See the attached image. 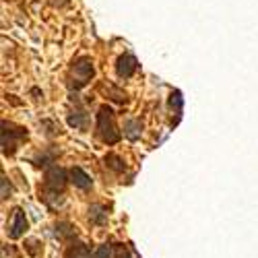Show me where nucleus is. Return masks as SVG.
Segmentation results:
<instances>
[{"mask_svg":"<svg viewBox=\"0 0 258 258\" xmlns=\"http://www.w3.org/2000/svg\"><path fill=\"white\" fill-rule=\"evenodd\" d=\"M97 135L107 145H114L120 141V133L114 124V110L107 103H103L97 112Z\"/></svg>","mask_w":258,"mask_h":258,"instance_id":"1","label":"nucleus"},{"mask_svg":"<svg viewBox=\"0 0 258 258\" xmlns=\"http://www.w3.org/2000/svg\"><path fill=\"white\" fill-rule=\"evenodd\" d=\"M64 184H67V171L60 169V167L48 169V174H46V195H44V201L48 203L50 197H56L58 192H62Z\"/></svg>","mask_w":258,"mask_h":258,"instance_id":"2","label":"nucleus"},{"mask_svg":"<svg viewBox=\"0 0 258 258\" xmlns=\"http://www.w3.org/2000/svg\"><path fill=\"white\" fill-rule=\"evenodd\" d=\"M9 124L3 122V151L5 155H11L15 149L21 145V141L27 139V131L25 128H17V131H9Z\"/></svg>","mask_w":258,"mask_h":258,"instance_id":"3","label":"nucleus"},{"mask_svg":"<svg viewBox=\"0 0 258 258\" xmlns=\"http://www.w3.org/2000/svg\"><path fill=\"white\" fill-rule=\"evenodd\" d=\"M73 73H75V79H77V87H83V85H87L93 77V62L91 58L87 56H83L75 62V67H73Z\"/></svg>","mask_w":258,"mask_h":258,"instance_id":"4","label":"nucleus"},{"mask_svg":"<svg viewBox=\"0 0 258 258\" xmlns=\"http://www.w3.org/2000/svg\"><path fill=\"white\" fill-rule=\"evenodd\" d=\"M139 69V62L133 54H122L116 62V73L120 79H131Z\"/></svg>","mask_w":258,"mask_h":258,"instance_id":"5","label":"nucleus"},{"mask_svg":"<svg viewBox=\"0 0 258 258\" xmlns=\"http://www.w3.org/2000/svg\"><path fill=\"white\" fill-rule=\"evenodd\" d=\"M25 229H27V219H25L23 209H15L13 219H11V227H9V235L13 240H19L21 235L25 233Z\"/></svg>","mask_w":258,"mask_h":258,"instance_id":"6","label":"nucleus"},{"mask_svg":"<svg viewBox=\"0 0 258 258\" xmlns=\"http://www.w3.org/2000/svg\"><path fill=\"white\" fill-rule=\"evenodd\" d=\"M69 178H71V182H73L77 188H81V190H89L91 184H93L91 178L85 174L81 167H71V169H69Z\"/></svg>","mask_w":258,"mask_h":258,"instance_id":"7","label":"nucleus"},{"mask_svg":"<svg viewBox=\"0 0 258 258\" xmlns=\"http://www.w3.org/2000/svg\"><path fill=\"white\" fill-rule=\"evenodd\" d=\"M141 131H143L141 120H128V122L124 124V135L131 139V141H137V139L141 137Z\"/></svg>","mask_w":258,"mask_h":258,"instance_id":"8","label":"nucleus"},{"mask_svg":"<svg viewBox=\"0 0 258 258\" xmlns=\"http://www.w3.org/2000/svg\"><path fill=\"white\" fill-rule=\"evenodd\" d=\"M89 219H91V223H95V225H103V223L107 221V213H105V209H103L101 205H93V207L89 209Z\"/></svg>","mask_w":258,"mask_h":258,"instance_id":"9","label":"nucleus"},{"mask_svg":"<svg viewBox=\"0 0 258 258\" xmlns=\"http://www.w3.org/2000/svg\"><path fill=\"white\" fill-rule=\"evenodd\" d=\"M69 124L75 126V128H81V131H85V128H87V124H89V118H87V114L81 110V112H77V114H73V116L69 118Z\"/></svg>","mask_w":258,"mask_h":258,"instance_id":"10","label":"nucleus"},{"mask_svg":"<svg viewBox=\"0 0 258 258\" xmlns=\"http://www.w3.org/2000/svg\"><path fill=\"white\" fill-rule=\"evenodd\" d=\"M105 165H107V167H112L114 171H118V174L126 169L124 161H122L118 155H114V153H107V155H105Z\"/></svg>","mask_w":258,"mask_h":258,"instance_id":"11","label":"nucleus"},{"mask_svg":"<svg viewBox=\"0 0 258 258\" xmlns=\"http://www.w3.org/2000/svg\"><path fill=\"white\" fill-rule=\"evenodd\" d=\"M93 258H112V246H107V244H101V246H99V248L95 250Z\"/></svg>","mask_w":258,"mask_h":258,"instance_id":"12","label":"nucleus"},{"mask_svg":"<svg viewBox=\"0 0 258 258\" xmlns=\"http://www.w3.org/2000/svg\"><path fill=\"white\" fill-rule=\"evenodd\" d=\"M69 258H93V256H91V252L87 248H77V250L69 252Z\"/></svg>","mask_w":258,"mask_h":258,"instance_id":"13","label":"nucleus"},{"mask_svg":"<svg viewBox=\"0 0 258 258\" xmlns=\"http://www.w3.org/2000/svg\"><path fill=\"white\" fill-rule=\"evenodd\" d=\"M114 256H116V258H133L131 252H128V248H126L124 244H116V248H114Z\"/></svg>","mask_w":258,"mask_h":258,"instance_id":"14","label":"nucleus"},{"mask_svg":"<svg viewBox=\"0 0 258 258\" xmlns=\"http://www.w3.org/2000/svg\"><path fill=\"white\" fill-rule=\"evenodd\" d=\"M169 105H171V107H174V105H176V110H178V112L182 110V93H180V91H174V93H171Z\"/></svg>","mask_w":258,"mask_h":258,"instance_id":"15","label":"nucleus"},{"mask_svg":"<svg viewBox=\"0 0 258 258\" xmlns=\"http://www.w3.org/2000/svg\"><path fill=\"white\" fill-rule=\"evenodd\" d=\"M7 190L11 192V184L7 186V178H3V199H7Z\"/></svg>","mask_w":258,"mask_h":258,"instance_id":"16","label":"nucleus"}]
</instances>
